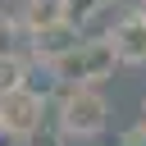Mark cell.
<instances>
[{
  "instance_id": "5b68a950",
  "label": "cell",
  "mask_w": 146,
  "mask_h": 146,
  "mask_svg": "<svg viewBox=\"0 0 146 146\" xmlns=\"http://www.w3.org/2000/svg\"><path fill=\"white\" fill-rule=\"evenodd\" d=\"M36 110H41V96H36L32 87H14V91L0 96V119H5L9 128H27V123L36 119Z\"/></svg>"
},
{
  "instance_id": "277c9868",
  "label": "cell",
  "mask_w": 146,
  "mask_h": 146,
  "mask_svg": "<svg viewBox=\"0 0 146 146\" xmlns=\"http://www.w3.org/2000/svg\"><path fill=\"white\" fill-rule=\"evenodd\" d=\"M14 23H18L23 36H36V32H46V27L68 23V9H64V0H23Z\"/></svg>"
},
{
  "instance_id": "7a4b0ae2",
  "label": "cell",
  "mask_w": 146,
  "mask_h": 146,
  "mask_svg": "<svg viewBox=\"0 0 146 146\" xmlns=\"http://www.w3.org/2000/svg\"><path fill=\"white\" fill-rule=\"evenodd\" d=\"M105 96L96 91V87H73L68 96H64V105H59V119H64V128L68 132H78V137H87V132H100L105 128Z\"/></svg>"
},
{
  "instance_id": "6da1fadb",
  "label": "cell",
  "mask_w": 146,
  "mask_h": 146,
  "mask_svg": "<svg viewBox=\"0 0 146 146\" xmlns=\"http://www.w3.org/2000/svg\"><path fill=\"white\" fill-rule=\"evenodd\" d=\"M119 64V50H114V36H82L78 46H68L59 59H50V73L73 82V87H91V82H105Z\"/></svg>"
},
{
  "instance_id": "8992f818",
  "label": "cell",
  "mask_w": 146,
  "mask_h": 146,
  "mask_svg": "<svg viewBox=\"0 0 146 146\" xmlns=\"http://www.w3.org/2000/svg\"><path fill=\"white\" fill-rule=\"evenodd\" d=\"M27 41H32V50H36V55H46V64H50V59H59L68 46H78V41H82V27H78V23H59V27H46V32L27 36Z\"/></svg>"
},
{
  "instance_id": "52a82bcc",
  "label": "cell",
  "mask_w": 146,
  "mask_h": 146,
  "mask_svg": "<svg viewBox=\"0 0 146 146\" xmlns=\"http://www.w3.org/2000/svg\"><path fill=\"white\" fill-rule=\"evenodd\" d=\"M100 5H105V0H64V9H68V23H78V27H87V23L100 14Z\"/></svg>"
},
{
  "instance_id": "3957f363",
  "label": "cell",
  "mask_w": 146,
  "mask_h": 146,
  "mask_svg": "<svg viewBox=\"0 0 146 146\" xmlns=\"http://www.w3.org/2000/svg\"><path fill=\"white\" fill-rule=\"evenodd\" d=\"M110 36H114V50H119L123 68H146V5L119 14V23L110 27Z\"/></svg>"
}]
</instances>
